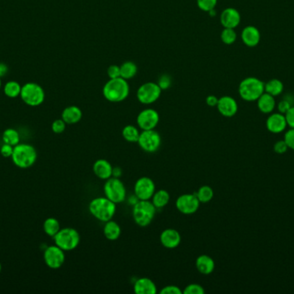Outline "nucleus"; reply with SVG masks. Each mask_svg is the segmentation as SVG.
<instances>
[{
    "instance_id": "f03ea898",
    "label": "nucleus",
    "mask_w": 294,
    "mask_h": 294,
    "mask_svg": "<svg viewBox=\"0 0 294 294\" xmlns=\"http://www.w3.org/2000/svg\"><path fill=\"white\" fill-rule=\"evenodd\" d=\"M89 211L95 218L102 222H108L113 218L116 211V204L108 198H95L89 205Z\"/></svg>"
},
{
    "instance_id": "0eeeda50",
    "label": "nucleus",
    "mask_w": 294,
    "mask_h": 294,
    "mask_svg": "<svg viewBox=\"0 0 294 294\" xmlns=\"http://www.w3.org/2000/svg\"><path fill=\"white\" fill-rule=\"evenodd\" d=\"M55 245L64 251L73 250L80 242L79 233L75 229H61L55 236Z\"/></svg>"
},
{
    "instance_id": "9d476101",
    "label": "nucleus",
    "mask_w": 294,
    "mask_h": 294,
    "mask_svg": "<svg viewBox=\"0 0 294 294\" xmlns=\"http://www.w3.org/2000/svg\"><path fill=\"white\" fill-rule=\"evenodd\" d=\"M162 89L157 83L146 82L138 89V100L144 104H150L157 101L161 95Z\"/></svg>"
},
{
    "instance_id": "9b49d317",
    "label": "nucleus",
    "mask_w": 294,
    "mask_h": 294,
    "mask_svg": "<svg viewBox=\"0 0 294 294\" xmlns=\"http://www.w3.org/2000/svg\"><path fill=\"white\" fill-rule=\"evenodd\" d=\"M200 204L196 194L186 193L177 198L176 206L181 213L191 215L197 211L200 207Z\"/></svg>"
},
{
    "instance_id": "ea45409f",
    "label": "nucleus",
    "mask_w": 294,
    "mask_h": 294,
    "mask_svg": "<svg viewBox=\"0 0 294 294\" xmlns=\"http://www.w3.org/2000/svg\"><path fill=\"white\" fill-rule=\"evenodd\" d=\"M284 141H286L288 149L294 150V129L291 128L290 130H288V131H286L285 137H284Z\"/></svg>"
},
{
    "instance_id": "a18cd8bd",
    "label": "nucleus",
    "mask_w": 294,
    "mask_h": 294,
    "mask_svg": "<svg viewBox=\"0 0 294 294\" xmlns=\"http://www.w3.org/2000/svg\"><path fill=\"white\" fill-rule=\"evenodd\" d=\"M285 117H286L287 126L294 129V106H291L287 111V113L285 114Z\"/></svg>"
},
{
    "instance_id": "423d86ee",
    "label": "nucleus",
    "mask_w": 294,
    "mask_h": 294,
    "mask_svg": "<svg viewBox=\"0 0 294 294\" xmlns=\"http://www.w3.org/2000/svg\"><path fill=\"white\" fill-rule=\"evenodd\" d=\"M20 96L23 101L29 106H38L43 104L45 99V92L43 87L32 82L23 85Z\"/></svg>"
},
{
    "instance_id": "37998d69",
    "label": "nucleus",
    "mask_w": 294,
    "mask_h": 294,
    "mask_svg": "<svg viewBox=\"0 0 294 294\" xmlns=\"http://www.w3.org/2000/svg\"><path fill=\"white\" fill-rule=\"evenodd\" d=\"M291 106L292 105H291V102L287 99H283L278 104V111H279V113H282L285 115Z\"/></svg>"
},
{
    "instance_id": "79ce46f5",
    "label": "nucleus",
    "mask_w": 294,
    "mask_h": 294,
    "mask_svg": "<svg viewBox=\"0 0 294 294\" xmlns=\"http://www.w3.org/2000/svg\"><path fill=\"white\" fill-rule=\"evenodd\" d=\"M109 79H116L120 77V67L117 65H111L108 68Z\"/></svg>"
},
{
    "instance_id": "1a4fd4ad",
    "label": "nucleus",
    "mask_w": 294,
    "mask_h": 294,
    "mask_svg": "<svg viewBox=\"0 0 294 294\" xmlns=\"http://www.w3.org/2000/svg\"><path fill=\"white\" fill-rule=\"evenodd\" d=\"M162 139L158 132L154 130H143L140 133L138 143L147 153H154L161 146Z\"/></svg>"
},
{
    "instance_id": "a211bd4d",
    "label": "nucleus",
    "mask_w": 294,
    "mask_h": 294,
    "mask_svg": "<svg viewBox=\"0 0 294 294\" xmlns=\"http://www.w3.org/2000/svg\"><path fill=\"white\" fill-rule=\"evenodd\" d=\"M160 242L164 248L172 249L180 245L182 237L177 230L166 229L160 235Z\"/></svg>"
},
{
    "instance_id": "f704fd0d",
    "label": "nucleus",
    "mask_w": 294,
    "mask_h": 294,
    "mask_svg": "<svg viewBox=\"0 0 294 294\" xmlns=\"http://www.w3.org/2000/svg\"><path fill=\"white\" fill-rule=\"evenodd\" d=\"M218 0H197V6L203 12H208L215 9Z\"/></svg>"
},
{
    "instance_id": "aec40b11",
    "label": "nucleus",
    "mask_w": 294,
    "mask_h": 294,
    "mask_svg": "<svg viewBox=\"0 0 294 294\" xmlns=\"http://www.w3.org/2000/svg\"><path fill=\"white\" fill-rule=\"evenodd\" d=\"M113 170L114 168L112 167V165L104 159L97 160L93 165L94 173L99 179L107 180L109 178H111L113 176Z\"/></svg>"
},
{
    "instance_id": "2eb2a0df",
    "label": "nucleus",
    "mask_w": 294,
    "mask_h": 294,
    "mask_svg": "<svg viewBox=\"0 0 294 294\" xmlns=\"http://www.w3.org/2000/svg\"><path fill=\"white\" fill-rule=\"evenodd\" d=\"M217 108L220 114L226 118L233 117L238 110L237 101L230 96H224L219 98Z\"/></svg>"
},
{
    "instance_id": "3c124183",
    "label": "nucleus",
    "mask_w": 294,
    "mask_h": 294,
    "mask_svg": "<svg viewBox=\"0 0 294 294\" xmlns=\"http://www.w3.org/2000/svg\"><path fill=\"white\" fill-rule=\"evenodd\" d=\"M1 268H2V267H1V264H0V273H1Z\"/></svg>"
},
{
    "instance_id": "c756f323",
    "label": "nucleus",
    "mask_w": 294,
    "mask_h": 294,
    "mask_svg": "<svg viewBox=\"0 0 294 294\" xmlns=\"http://www.w3.org/2000/svg\"><path fill=\"white\" fill-rule=\"evenodd\" d=\"M43 229L47 235H49V237H55V235L60 231V223L57 219H55L54 217H50L44 222L43 225Z\"/></svg>"
},
{
    "instance_id": "a878e982",
    "label": "nucleus",
    "mask_w": 294,
    "mask_h": 294,
    "mask_svg": "<svg viewBox=\"0 0 294 294\" xmlns=\"http://www.w3.org/2000/svg\"><path fill=\"white\" fill-rule=\"evenodd\" d=\"M283 90H284V85L278 79H272L264 85V92L274 97L281 94Z\"/></svg>"
},
{
    "instance_id": "4468645a",
    "label": "nucleus",
    "mask_w": 294,
    "mask_h": 294,
    "mask_svg": "<svg viewBox=\"0 0 294 294\" xmlns=\"http://www.w3.org/2000/svg\"><path fill=\"white\" fill-rule=\"evenodd\" d=\"M159 122V115L157 111L146 109L138 115L137 124L142 130H154Z\"/></svg>"
},
{
    "instance_id": "c03bdc74",
    "label": "nucleus",
    "mask_w": 294,
    "mask_h": 294,
    "mask_svg": "<svg viewBox=\"0 0 294 294\" xmlns=\"http://www.w3.org/2000/svg\"><path fill=\"white\" fill-rule=\"evenodd\" d=\"M13 150H14V147H13V146L7 144V143H5V144L1 147L0 152H1V155H2L4 157H12V154H13Z\"/></svg>"
},
{
    "instance_id": "c9c22d12",
    "label": "nucleus",
    "mask_w": 294,
    "mask_h": 294,
    "mask_svg": "<svg viewBox=\"0 0 294 294\" xmlns=\"http://www.w3.org/2000/svg\"><path fill=\"white\" fill-rule=\"evenodd\" d=\"M183 292L184 294H204L205 290L199 284H190L186 286Z\"/></svg>"
},
{
    "instance_id": "412c9836",
    "label": "nucleus",
    "mask_w": 294,
    "mask_h": 294,
    "mask_svg": "<svg viewBox=\"0 0 294 294\" xmlns=\"http://www.w3.org/2000/svg\"><path fill=\"white\" fill-rule=\"evenodd\" d=\"M134 290L135 293L137 294L157 293V286L149 278H140L136 280L134 285Z\"/></svg>"
},
{
    "instance_id": "7ed1b4c3",
    "label": "nucleus",
    "mask_w": 294,
    "mask_h": 294,
    "mask_svg": "<svg viewBox=\"0 0 294 294\" xmlns=\"http://www.w3.org/2000/svg\"><path fill=\"white\" fill-rule=\"evenodd\" d=\"M264 85L265 83L256 77L244 79L241 81L238 88L240 97L245 101H257L264 93Z\"/></svg>"
},
{
    "instance_id": "f3484780",
    "label": "nucleus",
    "mask_w": 294,
    "mask_h": 294,
    "mask_svg": "<svg viewBox=\"0 0 294 294\" xmlns=\"http://www.w3.org/2000/svg\"><path fill=\"white\" fill-rule=\"evenodd\" d=\"M241 22V15L234 8H226L220 15V23L224 28L235 29L239 25Z\"/></svg>"
},
{
    "instance_id": "ddd939ff",
    "label": "nucleus",
    "mask_w": 294,
    "mask_h": 294,
    "mask_svg": "<svg viewBox=\"0 0 294 294\" xmlns=\"http://www.w3.org/2000/svg\"><path fill=\"white\" fill-rule=\"evenodd\" d=\"M65 253L57 245L50 246L44 252V261L47 266L53 269H58L65 263Z\"/></svg>"
},
{
    "instance_id": "a19ab883",
    "label": "nucleus",
    "mask_w": 294,
    "mask_h": 294,
    "mask_svg": "<svg viewBox=\"0 0 294 294\" xmlns=\"http://www.w3.org/2000/svg\"><path fill=\"white\" fill-rule=\"evenodd\" d=\"M160 293L182 294L183 293V291H182L178 286H177V285H167V286H164V287L160 291Z\"/></svg>"
},
{
    "instance_id": "4c0bfd02",
    "label": "nucleus",
    "mask_w": 294,
    "mask_h": 294,
    "mask_svg": "<svg viewBox=\"0 0 294 294\" xmlns=\"http://www.w3.org/2000/svg\"><path fill=\"white\" fill-rule=\"evenodd\" d=\"M157 85L162 90L168 89L172 86V78L168 75H163L158 79Z\"/></svg>"
},
{
    "instance_id": "72a5a7b5",
    "label": "nucleus",
    "mask_w": 294,
    "mask_h": 294,
    "mask_svg": "<svg viewBox=\"0 0 294 294\" xmlns=\"http://www.w3.org/2000/svg\"><path fill=\"white\" fill-rule=\"evenodd\" d=\"M221 40L226 45H231L237 40V33L234 29L225 28L221 32Z\"/></svg>"
},
{
    "instance_id": "39448f33",
    "label": "nucleus",
    "mask_w": 294,
    "mask_h": 294,
    "mask_svg": "<svg viewBox=\"0 0 294 294\" xmlns=\"http://www.w3.org/2000/svg\"><path fill=\"white\" fill-rule=\"evenodd\" d=\"M12 158L16 166L21 168H27L31 167L35 162L37 153L31 145L17 144L14 147Z\"/></svg>"
},
{
    "instance_id": "58836bf2",
    "label": "nucleus",
    "mask_w": 294,
    "mask_h": 294,
    "mask_svg": "<svg viewBox=\"0 0 294 294\" xmlns=\"http://www.w3.org/2000/svg\"><path fill=\"white\" fill-rule=\"evenodd\" d=\"M288 150V146L286 143V141L284 140H280L275 142L274 145V151L276 154L279 155H282V154L286 153Z\"/></svg>"
},
{
    "instance_id": "49530a36",
    "label": "nucleus",
    "mask_w": 294,
    "mask_h": 294,
    "mask_svg": "<svg viewBox=\"0 0 294 294\" xmlns=\"http://www.w3.org/2000/svg\"><path fill=\"white\" fill-rule=\"evenodd\" d=\"M219 98L215 95H209L206 97V103L208 106H217Z\"/></svg>"
},
{
    "instance_id": "473e14b6",
    "label": "nucleus",
    "mask_w": 294,
    "mask_h": 294,
    "mask_svg": "<svg viewBox=\"0 0 294 294\" xmlns=\"http://www.w3.org/2000/svg\"><path fill=\"white\" fill-rule=\"evenodd\" d=\"M3 141L5 143L12 145L13 147L19 144L20 141V136L17 130L13 129H8L5 130L3 134Z\"/></svg>"
},
{
    "instance_id": "f8f14e48",
    "label": "nucleus",
    "mask_w": 294,
    "mask_h": 294,
    "mask_svg": "<svg viewBox=\"0 0 294 294\" xmlns=\"http://www.w3.org/2000/svg\"><path fill=\"white\" fill-rule=\"evenodd\" d=\"M155 192L154 181L148 177H141L135 183V196L139 200H150Z\"/></svg>"
},
{
    "instance_id": "cd10ccee",
    "label": "nucleus",
    "mask_w": 294,
    "mask_h": 294,
    "mask_svg": "<svg viewBox=\"0 0 294 294\" xmlns=\"http://www.w3.org/2000/svg\"><path fill=\"white\" fill-rule=\"evenodd\" d=\"M120 67V77L126 81L134 78L137 74V66L133 61H126Z\"/></svg>"
},
{
    "instance_id": "b1692460",
    "label": "nucleus",
    "mask_w": 294,
    "mask_h": 294,
    "mask_svg": "<svg viewBox=\"0 0 294 294\" xmlns=\"http://www.w3.org/2000/svg\"><path fill=\"white\" fill-rule=\"evenodd\" d=\"M82 111L75 105L66 107L62 113V119L67 124H77L82 119Z\"/></svg>"
},
{
    "instance_id": "7c9ffc66",
    "label": "nucleus",
    "mask_w": 294,
    "mask_h": 294,
    "mask_svg": "<svg viewBox=\"0 0 294 294\" xmlns=\"http://www.w3.org/2000/svg\"><path fill=\"white\" fill-rule=\"evenodd\" d=\"M140 135L139 130L133 125H127L122 130L123 138L130 142H138Z\"/></svg>"
},
{
    "instance_id": "c85d7f7f",
    "label": "nucleus",
    "mask_w": 294,
    "mask_h": 294,
    "mask_svg": "<svg viewBox=\"0 0 294 294\" xmlns=\"http://www.w3.org/2000/svg\"><path fill=\"white\" fill-rule=\"evenodd\" d=\"M21 91H22V87L17 81H9L4 87V92L9 98H17L20 95Z\"/></svg>"
},
{
    "instance_id": "8fccbe9b",
    "label": "nucleus",
    "mask_w": 294,
    "mask_h": 294,
    "mask_svg": "<svg viewBox=\"0 0 294 294\" xmlns=\"http://www.w3.org/2000/svg\"><path fill=\"white\" fill-rule=\"evenodd\" d=\"M1 86H2V82H1V78H0V89H1Z\"/></svg>"
},
{
    "instance_id": "f257e3e1",
    "label": "nucleus",
    "mask_w": 294,
    "mask_h": 294,
    "mask_svg": "<svg viewBox=\"0 0 294 294\" xmlns=\"http://www.w3.org/2000/svg\"><path fill=\"white\" fill-rule=\"evenodd\" d=\"M129 85L124 79H109V81L103 87V93L104 98L113 102L118 103L125 100L129 95Z\"/></svg>"
},
{
    "instance_id": "5701e85b",
    "label": "nucleus",
    "mask_w": 294,
    "mask_h": 294,
    "mask_svg": "<svg viewBox=\"0 0 294 294\" xmlns=\"http://www.w3.org/2000/svg\"><path fill=\"white\" fill-rule=\"evenodd\" d=\"M257 101V107L260 111L261 113L264 114H269L274 112L276 102L274 99V96L270 95L269 93L264 92L263 95L258 98Z\"/></svg>"
},
{
    "instance_id": "dca6fc26",
    "label": "nucleus",
    "mask_w": 294,
    "mask_h": 294,
    "mask_svg": "<svg viewBox=\"0 0 294 294\" xmlns=\"http://www.w3.org/2000/svg\"><path fill=\"white\" fill-rule=\"evenodd\" d=\"M266 126L271 133L279 134L283 132L287 127L286 117L282 113H273L267 119Z\"/></svg>"
},
{
    "instance_id": "20e7f679",
    "label": "nucleus",
    "mask_w": 294,
    "mask_h": 294,
    "mask_svg": "<svg viewBox=\"0 0 294 294\" xmlns=\"http://www.w3.org/2000/svg\"><path fill=\"white\" fill-rule=\"evenodd\" d=\"M156 207L150 200H139L133 208V217L140 227L148 226L154 218Z\"/></svg>"
},
{
    "instance_id": "4be33fe9",
    "label": "nucleus",
    "mask_w": 294,
    "mask_h": 294,
    "mask_svg": "<svg viewBox=\"0 0 294 294\" xmlns=\"http://www.w3.org/2000/svg\"><path fill=\"white\" fill-rule=\"evenodd\" d=\"M195 267L200 274L208 275L215 270V261L209 255L201 254L195 261Z\"/></svg>"
},
{
    "instance_id": "6ab92c4d",
    "label": "nucleus",
    "mask_w": 294,
    "mask_h": 294,
    "mask_svg": "<svg viewBox=\"0 0 294 294\" xmlns=\"http://www.w3.org/2000/svg\"><path fill=\"white\" fill-rule=\"evenodd\" d=\"M241 38H242L243 44H245L246 46L253 48V47L257 46L260 43L261 33L257 27L249 25V26L245 27L243 29Z\"/></svg>"
},
{
    "instance_id": "e433bc0d",
    "label": "nucleus",
    "mask_w": 294,
    "mask_h": 294,
    "mask_svg": "<svg viewBox=\"0 0 294 294\" xmlns=\"http://www.w3.org/2000/svg\"><path fill=\"white\" fill-rule=\"evenodd\" d=\"M66 122L63 119H57L52 124V130L56 134H60L66 130Z\"/></svg>"
},
{
    "instance_id": "bb28decb",
    "label": "nucleus",
    "mask_w": 294,
    "mask_h": 294,
    "mask_svg": "<svg viewBox=\"0 0 294 294\" xmlns=\"http://www.w3.org/2000/svg\"><path fill=\"white\" fill-rule=\"evenodd\" d=\"M170 193L166 190H158L155 192L151 198V202L156 208H163L170 202Z\"/></svg>"
},
{
    "instance_id": "6e6552de",
    "label": "nucleus",
    "mask_w": 294,
    "mask_h": 294,
    "mask_svg": "<svg viewBox=\"0 0 294 294\" xmlns=\"http://www.w3.org/2000/svg\"><path fill=\"white\" fill-rule=\"evenodd\" d=\"M103 190L106 198L110 199L115 204L123 202L126 199V188L123 182L118 179V177H111L107 179Z\"/></svg>"
},
{
    "instance_id": "de8ad7c7",
    "label": "nucleus",
    "mask_w": 294,
    "mask_h": 294,
    "mask_svg": "<svg viewBox=\"0 0 294 294\" xmlns=\"http://www.w3.org/2000/svg\"><path fill=\"white\" fill-rule=\"evenodd\" d=\"M8 72V66L3 62H0V78L4 77Z\"/></svg>"
},
{
    "instance_id": "09e8293b",
    "label": "nucleus",
    "mask_w": 294,
    "mask_h": 294,
    "mask_svg": "<svg viewBox=\"0 0 294 294\" xmlns=\"http://www.w3.org/2000/svg\"><path fill=\"white\" fill-rule=\"evenodd\" d=\"M208 13L209 14H210V16H212V17H214V16H215V15H216V12H215V9L212 10V11L208 12Z\"/></svg>"
},
{
    "instance_id": "393cba45",
    "label": "nucleus",
    "mask_w": 294,
    "mask_h": 294,
    "mask_svg": "<svg viewBox=\"0 0 294 294\" xmlns=\"http://www.w3.org/2000/svg\"><path fill=\"white\" fill-rule=\"evenodd\" d=\"M121 233V229L117 223L109 220L106 222L105 226L103 228V234L107 239L109 241H115L120 237Z\"/></svg>"
},
{
    "instance_id": "2f4dec72",
    "label": "nucleus",
    "mask_w": 294,
    "mask_h": 294,
    "mask_svg": "<svg viewBox=\"0 0 294 294\" xmlns=\"http://www.w3.org/2000/svg\"><path fill=\"white\" fill-rule=\"evenodd\" d=\"M195 194L200 203H207L213 199L215 193L211 187L202 186L201 188H199V190Z\"/></svg>"
}]
</instances>
